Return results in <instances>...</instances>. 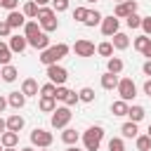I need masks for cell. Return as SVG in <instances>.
<instances>
[{
    "label": "cell",
    "instance_id": "6da1fadb",
    "mask_svg": "<svg viewBox=\"0 0 151 151\" xmlns=\"http://www.w3.org/2000/svg\"><path fill=\"white\" fill-rule=\"evenodd\" d=\"M38 24H40V28L45 31V33H50V31H57L59 28V19H57V12L52 9V7H38Z\"/></svg>",
    "mask_w": 151,
    "mask_h": 151
},
{
    "label": "cell",
    "instance_id": "7a4b0ae2",
    "mask_svg": "<svg viewBox=\"0 0 151 151\" xmlns=\"http://www.w3.org/2000/svg\"><path fill=\"white\" fill-rule=\"evenodd\" d=\"M68 45L66 42H59V45H54V47H47V50H42V54H40V61L45 64V66H50V64H57L59 59H64L66 54H68Z\"/></svg>",
    "mask_w": 151,
    "mask_h": 151
},
{
    "label": "cell",
    "instance_id": "3957f363",
    "mask_svg": "<svg viewBox=\"0 0 151 151\" xmlns=\"http://www.w3.org/2000/svg\"><path fill=\"white\" fill-rule=\"evenodd\" d=\"M101 139H104V127H101V125H92V127H87L85 134H83L85 151H97L99 144H101Z\"/></svg>",
    "mask_w": 151,
    "mask_h": 151
},
{
    "label": "cell",
    "instance_id": "277c9868",
    "mask_svg": "<svg viewBox=\"0 0 151 151\" xmlns=\"http://www.w3.org/2000/svg\"><path fill=\"white\" fill-rule=\"evenodd\" d=\"M116 90H118V94H120L123 101H132L137 97V85L132 83V78H120L118 85H116Z\"/></svg>",
    "mask_w": 151,
    "mask_h": 151
},
{
    "label": "cell",
    "instance_id": "5b68a950",
    "mask_svg": "<svg viewBox=\"0 0 151 151\" xmlns=\"http://www.w3.org/2000/svg\"><path fill=\"white\" fill-rule=\"evenodd\" d=\"M71 109L68 106H59V109H54L52 111V127L54 130H64L68 123H71Z\"/></svg>",
    "mask_w": 151,
    "mask_h": 151
},
{
    "label": "cell",
    "instance_id": "8992f818",
    "mask_svg": "<svg viewBox=\"0 0 151 151\" xmlns=\"http://www.w3.org/2000/svg\"><path fill=\"white\" fill-rule=\"evenodd\" d=\"M52 139H54L52 132H47V130H42V127H35V130L31 132V144L38 146V149H50Z\"/></svg>",
    "mask_w": 151,
    "mask_h": 151
},
{
    "label": "cell",
    "instance_id": "52a82bcc",
    "mask_svg": "<svg viewBox=\"0 0 151 151\" xmlns=\"http://www.w3.org/2000/svg\"><path fill=\"white\" fill-rule=\"evenodd\" d=\"M47 78H50V83H54V85H64L66 78H68V71H66L64 66H59V64H50V66H47Z\"/></svg>",
    "mask_w": 151,
    "mask_h": 151
},
{
    "label": "cell",
    "instance_id": "ba28073f",
    "mask_svg": "<svg viewBox=\"0 0 151 151\" xmlns=\"http://www.w3.org/2000/svg\"><path fill=\"white\" fill-rule=\"evenodd\" d=\"M118 28H120V19L118 17H101V33L106 35V38H111L113 33H118Z\"/></svg>",
    "mask_w": 151,
    "mask_h": 151
},
{
    "label": "cell",
    "instance_id": "9c48e42d",
    "mask_svg": "<svg viewBox=\"0 0 151 151\" xmlns=\"http://www.w3.org/2000/svg\"><path fill=\"white\" fill-rule=\"evenodd\" d=\"M132 12H137V2H134V0H125V2H118V5H116L113 17L125 19V17H127V14H132Z\"/></svg>",
    "mask_w": 151,
    "mask_h": 151
},
{
    "label": "cell",
    "instance_id": "30bf717a",
    "mask_svg": "<svg viewBox=\"0 0 151 151\" xmlns=\"http://www.w3.org/2000/svg\"><path fill=\"white\" fill-rule=\"evenodd\" d=\"M73 50H76V54H78V57H92V54H94V42H90V40L80 38V40H76Z\"/></svg>",
    "mask_w": 151,
    "mask_h": 151
},
{
    "label": "cell",
    "instance_id": "8fae6325",
    "mask_svg": "<svg viewBox=\"0 0 151 151\" xmlns=\"http://www.w3.org/2000/svg\"><path fill=\"white\" fill-rule=\"evenodd\" d=\"M26 40H28V45H31V47H35V50H40V52L50 47V38H47V33H45V31H40V33H38V35H33V38H26Z\"/></svg>",
    "mask_w": 151,
    "mask_h": 151
},
{
    "label": "cell",
    "instance_id": "7c38bea8",
    "mask_svg": "<svg viewBox=\"0 0 151 151\" xmlns=\"http://www.w3.org/2000/svg\"><path fill=\"white\" fill-rule=\"evenodd\" d=\"M134 50H139L144 57L151 59V38H149V35H139V38H134Z\"/></svg>",
    "mask_w": 151,
    "mask_h": 151
},
{
    "label": "cell",
    "instance_id": "4fadbf2b",
    "mask_svg": "<svg viewBox=\"0 0 151 151\" xmlns=\"http://www.w3.org/2000/svg\"><path fill=\"white\" fill-rule=\"evenodd\" d=\"M12 28H21L24 24H26V17H24V12H17V9H12L9 14H7V19H5Z\"/></svg>",
    "mask_w": 151,
    "mask_h": 151
},
{
    "label": "cell",
    "instance_id": "5bb4252c",
    "mask_svg": "<svg viewBox=\"0 0 151 151\" xmlns=\"http://www.w3.org/2000/svg\"><path fill=\"white\" fill-rule=\"evenodd\" d=\"M26 47H28L26 35H9V50L12 52H24Z\"/></svg>",
    "mask_w": 151,
    "mask_h": 151
},
{
    "label": "cell",
    "instance_id": "9a60e30c",
    "mask_svg": "<svg viewBox=\"0 0 151 151\" xmlns=\"http://www.w3.org/2000/svg\"><path fill=\"white\" fill-rule=\"evenodd\" d=\"M0 76H2V80H5V83H14V80L19 78V71H17L12 64H5V66L0 68Z\"/></svg>",
    "mask_w": 151,
    "mask_h": 151
},
{
    "label": "cell",
    "instance_id": "2e32d148",
    "mask_svg": "<svg viewBox=\"0 0 151 151\" xmlns=\"http://www.w3.org/2000/svg\"><path fill=\"white\" fill-rule=\"evenodd\" d=\"M21 92H24L26 97H35V94L40 92V87H38V80H33V78H26V80H24V85H21Z\"/></svg>",
    "mask_w": 151,
    "mask_h": 151
},
{
    "label": "cell",
    "instance_id": "e0dca14e",
    "mask_svg": "<svg viewBox=\"0 0 151 151\" xmlns=\"http://www.w3.org/2000/svg\"><path fill=\"white\" fill-rule=\"evenodd\" d=\"M7 104H9L12 109H24V104H26V94H24V92H9Z\"/></svg>",
    "mask_w": 151,
    "mask_h": 151
},
{
    "label": "cell",
    "instance_id": "ac0fdd59",
    "mask_svg": "<svg viewBox=\"0 0 151 151\" xmlns=\"http://www.w3.org/2000/svg\"><path fill=\"white\" fill-rule=\"evenodd\" d=\"M0 144H2V146H17V144H19V132L5 130V132L0 134Z\"/></svg>",
    "mask_w": 151,
    "mask_h": 151
},
{
    "label": "cell",
    "instance_id": "d6986e66",
    "mask_svg": "<svg viewBox=\"0 0 151 151\" xmlns=\"http://www.w3.org/2000/svg\"><path fill=\"white\" fill-rule=\"evenodd\" d=\"M111 45H113V50H127L130 47V38L118 31V33H113V42Z\"/></svg>",
    "mask_w": 151,
    "mask_h": 151
},
{
    "label": "cell",
    "instance_id": "ffe728a7",
    "mask_svg": "<svg viewBox=\"0 0 151 151\" xmlns=\"http://www.w3.org/2000/svg\"><path fill=\"white\" fill-rule=\"evenodd\" d=\"M144 116H146L144 106H139V104H134V106H127V118H130L132 123H139Z\"/></svg>",
    "mask_w": 151,
    "mask_h": 151
},
{
    "label": "cell",
    "instance_id": "44dd1931",
    "mask_svg": "<svg viewBox=\"0 0 151 151\" xmlns=\"http://www.w3.org/2000/svg\"><path fill=\"white\" fill-rule=\"evenodd\" d=\"M38 106H40L42 113H52V111L57 109V99H54V97H40Z\"/></svg>",
    "mask_w": 151,
    "mask_h": 151
},
{
    "label": "cell",
    "instance_id": "7402d4cb",
    "mask_svg": "<svg viewBox=\"0 0 151 151\" xmlns=\"http://www.w3.org/2000/svg\"><path fill=\"white\" fill-rule=\"evenodd\" d=\"M118 80H120V78H118L116 73H109V71H106V73L101 76V87H104V90H113V87L118 85Z\"/></svg>",
    "mask_w": 151,
    "mask_h": 151
},
{
    "label": "cell",
    "instance_id": "603a6c76",
    "mask_svg": "<svg viewBox=\"0 0 151 151\" xmlns=\"http://www.w3.org/2000/svg\"><path fill=\"white\" fill-rule=\"evenodd\" d=\"M5 123H7V130H12V132H19V130L24 127V118H21L19 113H14V116H9V118H7Z\"/></svg>",
    "mask_w": 151,
    "mask_h": 151
},
{
    "label": "cell",
    "instance_id": "cb8c5ba5",
    "mask_svg": "<svg viewBox=\"0 0 151 151\" xmlns=\"http://www.w3.org/2000/svg\"><path fill=\"white\" fill-rule=\"evenodd\" d=\"M83 24H85V26H90V28H92V26H97V24H101V14H99L97 9H87V17L83 19Z\"/></svg>",
    "mask_w": 151,
    "mask_h": 151
},
{
    "label": "cell",
    "instance_id": "d4e9b609",
    "mask_svg": "<svg viewBox=\"0 0 151 151\" xmlns=\"http://www.w3.org/2000/svg\"><path fill=\"white\" fill-rule=\"evenodd\" d=\"M61 139H64V142L71 146V144H76V142L80 139V134H78L73 127H64V132H61Z\"/></svg>",
    "mask_w": 151,
    "mask_h": 151
},
{
    "label": "cell",
    "instance_id": "484cf974",
    "mask_svg": "<svg viewBox=\"0 0 151 151\" xmlns=\"http://www.w3.org/2000/svg\"><path fill=\"white\" fill-rule=\"evenodd\" d=\"M40 33V24L38 21H26L24 24V35L26 38H33V35H38Z\"/></svg>",
    "mask_w": 151,
    "mask_h": 151
},
{
    "label": "cell",
    "instance_id": "4316f807",
    "mask_svg": "<svg viewBox=\"0 0 151 151\" xmlns=\"http://www.w3.org/2000/svg\"><path fill=\"white\" fill-rule=\"evenodd\" d=\"M106 68H109V73H120L123 71V59H118V57H109V64H106Z\"/></svg>",
    "mask_w": 151,
    "mask_h": 151
},
{
    "label": "cell",
    "instance_id": "83f0119b",
    "mask_svg": "<svg viewBox=\"0 0 151 151\" xmlns=\"http://www.w3.org/2000/svg\"><path fill=\"white\" fill-rule=\"evenodd\" d=\"M111 113L113 116H127V101H123V99L113 101L111 104Z\"/></svg>",
    "mask_w": 151,
    "mask_h": 151
},
{
    "label": "cell",
    "instance_id": "f1b7e54d",
    "mask_svg": "<svg viewBox=\"0 0 151 151\" xmlns=\"http://www.w3.org/2000/svg\"><path fill=\"white\" fill-rule=\"evenodd\" d=\"M120 132H123V137H127V139H132V137H137V123H123V127H120Z\"/></svg>",
    "mask_w": 151,
    "mask_h": 151
},
{
    "label": "cell",
    "instance_id": "f546056e",
    "mask_svg": "<svg viewBox=\"0 0 151 151\" xmlns=\"http://www.w3.org/2000/svg\"><path fill=\"white\" fill-rule=\"evenodd\" d=\"M9 59H12V50H9V45L0 42V66L9 64Z\"/></svg>",
    "mask_w": 151,
    "mask_h": 151
},
{
    "label": "cell",
    "instance_id": "4dcf8cb0",
    "mask_svg": "<svg viewBox=\"0 0 151 151\" xmlns=\"http://www.w3.org/2000/svg\"><path fill=\"white\" fill-rule=\"evenodd\" d=\"M24 17H28V19H35V17H38V5H35L33 0L24 5Z\"/></svg>",
    "mask_w": 151,
    "mask_h": 151
},
{
    "label": "cell",
    "instance_id": "1f68e13d",
    "mask_svg": "<svg viewBox=\"0 0 151 151\" xmlns=\"http://www.w3.org/2000/svg\"><path fill=\"white\" fill-rule=\"evenodd\" d=\"M125 24H127L130 28H139V26H142V17H139L137 12H132V14L125 17Z\"/></svg>",
    "mask_w": 151,
    "mask_h": 151
},
{
    "label": "cell",
    "instance_id": "d6a6232c",
    "mask_svg": "<svg viewBox=\"0 0 151 151\" xmlns=\"http://www.w3.org/2000/svg\"><path fill=\"white\" fill-rule=\"evenodd\" d=\"M78 97H80V101H87V104H90V101H94V90H92V87H83V90L78 92Z\"/></svg>",
    "mask_w": 151,
    "mask_h": 151
},
{
    "label": "cell",
    "instance_id": "836d02e7",
    "mask_svg": "<svg viewBox=\"0 0 151 151\" xmlns=\"http://www.w3.org/2000/svg\"><path fill=\"white\" fill-rule=\"evenodd\" d=\"M137 149H139V151H149V149H151V137H149V134L137 137Z\"/></svg>",
    "mask_w": 151,
    "mask_h": 151
},
{
    "label": "cell",
    "instance_id": "e575fe53",
    "mask_svg": "<svg viewBox=\"0 0 151 151\" xmlns=\"http://www.w3.org/2000/svg\"><path fill=\"white\" fill-rule=\"evenodd\" d=\"M97 52H99L101 57H111V54H113V45H111V42H99V45H97Z\"/></svg>",
    "mask_w": 151,
    "mask_h": 151
},
{
    "label": "cell",
    "instance_id": "d590c367",
    "mask_svg": "<svg viewBox=\"0 0 151 151\" xmlns=\"http://www.w3.org/2000/svg\"><path fill=\"white\" fill-rule=\"evenodd\" d=\"M54 92H57V85L54 83H45L40 87V97H54Z\"/></svg>",
    "mask_w": 151,
    "mask_h": 151
},
{
    "label": "cell",
    "instance_id": "8d00e7d4",
    "mask_svg": "<svg viewBox=\"0 0 151 151\" xmlns=\"http://www.w3.org/2000/svg\"><path fill=\"white\" fill-rule=\"evenodd\" d=\"M52 9L54 12H66L68 9V0H52Z\"/></svg>",
    "mask_w": 151,
    "mask_h": 151
},
{
    "label": "cell",
    "instance_id": "74e56055",
    "mask_svg": "<svg viewBox=\"0 0 151 151\" xmlns=\"http://www.w3.org/2000/svg\"><path fill=\"white\" fill-rule=\"evenodd\" d=\"M109 151H125V146H123V139L113 137V139L109 142Z\"/></svg>",
    "mask_w": 151,
    "mask_h": 151
},
{
    "label": "cell",
    "instance_id": "f35d334b",
    "mask_svg": "<svg viewBox=\"0 0 151 151\" xmlns=\"http://www.w3.org/2000/svg\"><path fill=\"white\" fill-rule=\"evenodd\" d=\"M64 101H66V106H73V104H78V101H80V97H78L73 90H68V94L64 97Z\"/></svg>",
    "mask_w": 151,
    "mask_h": 151
},
{
    "label": "cell",
    "instance_id": "ab89813d",
    "mask_svg": "<svg viewBox=\"0 0 151 151\" xmlns=\"http://www.w3.org/2000/svg\"><path fill=\"white\" fill-rule=\"evenodd\" d=\"M85 17H87V9H85V7H76V9H73V19H76V21H83Z\"/></svg>",
    "mask_w": 151,
    "mask_h": 151
},
{
    "label": "cell",
    "instance_id": "60d3db41",
    "mask_svg": "<svg viewBox=\"0 0 151 151\" xmlns=\"http://www.w3.org/2000/svg\"><path fill=\"white\" fill-rule=\"evenodd\" d=\"M9 33H12V26L7 21H0V38H9Z\"/></svg>",
    "mask_w": 151,
    "mask_h": 151
},
{
    "label": "cell",
    "instance_id": "b9f144b4",
    "mask_svg": "<svg viewBox=\"0 0 151 151\" xmlns=\"http://www.w3.org/2000/svg\"><path fill=\"white\" fill-rule=\"evenodd\" d=\"M17 5H19V0H0V7L2 9H9V12L17 9Z\"/></svg>",
    "mask_w": 151,
    "mask_h": 151
},
{
    "label": "cell",
    "instance_id": "7bdbcfd3",
    "mask_svg": "<svg viewBox=\"0 0 151 151\" xmlns=\"http://www.w3.org/2000/svg\"><path fill=\"white\" fill-rule=\"evenodd\" d=\"M68 94V87H64V85H57V92H54V99H61L64 101V97Z\"/></svg>",
    "mask_w": 151,
    "mask_h": 151
},
{
    "label": "cell",
    "instance_id": "ee69618b",
    "mask_svg": "<svg viewBox=\"0 0 151 151\" xmlns=\"http://www.w3.org/2000/svg\"><path fill=\"white\" fill-rule=\"evenodd\" d=\"M142 28L146 35H151V17H142Z\"/></svg>",
    "mask_w": 151,
    "mask_h": 151
},
{
    "label": "cell",
    "instance_id": "f6af8a7d",
    "mask_svg": "<svg viewBox=\"0 0 151 151\" xmlns=\"http://www.w3.org/2000/svg\"><path fill=\"white\" fill-rule=\"evenodd\" d=\"M144 94H146V97H151V78L144 83Z\"/></svg>",
    "mask_w": 151,
    "mask_h": 151
},
{
    "label": "cell",
    "instance_id": "bcb514c9",
    "mask_svg": "<svg viewBox=\"0 0 151 151\" xmlns=\"http://www.w3.org/2000/svg\"><path fill=\"white\" fill-rule=\"evenodd\" d=\"M142 71H144L146 76H151V59H149V61H144V66H142Z\"/></svg>",
    "mask_w": 151,
    "mask_h": 151
},
{
    "label": "cell",
    "instance_id": "7dc6e473",
    "mask_svg": "<svg viewBox=\"0 0 151 151\" xmlns=\"http://www.w3.org/2000/svg\"><path fill=\"white\" fill-rule=\"evenodd\" d=\"M5 109H7V99H5V97H2V94H0V113H2V111H5Z\"/></svg>",
    "mask_w": 151,
    "mask_h": 151
},
{
    "label": "cell",
    "instance_id": "c3c4849f",
    "mask_svg": "<svg viewBox=\"0 0 151 151\" xmlns=\"http://www.w3.org/2000/svg\"><path fill=\"white\" fill-rule=\"evenodd\" d=\"M5 130H7V123H5V120H2V118H0V134H2V132H5Z\"/></svg>",
    "mask_w": 151,
    "mask_h": 151
},
{
    "label": "cell",
    "instance_id": "681fc988",
    "mask_svg": "<svg viewBox=\"0 0 151 151\" xmlns=\"http://www.w3.org/2000/svg\"><path fill=\"white\" fill-rule=\"evenodd\" d=\"M33 2H35L38 7H42V5H47V2H52V0H33Z\"/></svg>",
    "mask_w": 151,
    "mask_h": 151
},
{
    "label": "cell",
    "instance_id": "f907efd6",
    "mask_svg": "<svg viewBox=\"0 0 151 151\" xmlns=\"http://www.w3.org/2000/svg\"><path fill=\"white\" fill-rule=\"evenodd\" d=\"M66 151H83V149H78V146H76V144H71V146H68V149H66Z\"/></svg>",
    "mask_w": 151,
    "mask_h": 151
},
{
    "label": "cell",
    "instance_id": "816d5d0a",
    "mask_svg": "<svg viewBox=\"0 0 151 151\" xmlns=\"http://www.w3.org/2000/svg\"><path fill=\"white\" fill-rule=\"evenodd\" d=\"M21 151H35V149H33V146H24Z\"/></svg>",
    "mask_w": 151,
    "mask_h": 151
},
{
    "label": "cell",
    "instance_id": "f5cc1de1",
    "mask_svg": "<svg viewBox=\"0 0 151 151\" xmlns=\"http://www.w3.org/2000/svg\"><path fill=\"white\" fill-rule=\"evenodd\" d=\"M2 151H17V149H14V146H5Z\"/></svg>",
    "mask_w": 151,
    "mask_h": 151
},
{
    "label": "cell",
    "instance_id": "db71d44e",
    "mask_svg": "<svg viewBox=\"0 0 151 151\" xmlns=\"http://www.w3.org/2000/svg\"><path fill=\"white\" fill-rule=\"evenodd\" d=\"M146 134H149V137H151V125H149V132H146Z\"/></svg>",
    "mask_w": 151,
    "mask_h": 151
},
{
    "label": "cell",
    "instance_id": "11a10c76",
    "mask_svg": "<svg viewBox=\"0 0 151 151\" xmlns=\"http://www.w3.org/2000/svg\"><path fill=\"white\" fill-rule=\"evenodd\" d=\"M85 2H97V0H85Z\"/></svg>",
    "mask_w": 151,
    "mask_h": 151
},
{
    "label": "cell",
    "instance_id": "9f6ffc18",
    "mask_svg": "<svg viewBox=\"0 0 151 151\" xmlns=\"http://www.w3.org/2000/svg\"><path fill=\"white\" fill-rule=\"evenodd\" d=\"M38 151H47V149H38Z\"/></svg>",
    "mask_w": 151,
    "mask_h": 151
},
{
    "label": "cell",
    "instance_id": "6f0895ef",
    "mask_svg": "<svg viewBox=\"0 0 151 151\" xmlns=\"http://www.w3.org/2000/svg\"><path fill=\"white\" fill-rule=\"evenodd\" d=\"M116 2H125V0H116Z\"/></svg>",
    "mask_w": 151,
    "mask_h": 151
},
{
    "label": "cell",
    "instance_id": "680465c9",
    "mask_svg": "<svg viewBox=\"0 0 151 151\" xmlns=\"http://www.w3.org/2000/svg\"><path fill=\"white\" fill-rule=\"evenodd\" d=\"M0 146H2V144H0ZM0 151H2V149H0Z\"/></svg>",
    "mask_w": 151,
    "mask_h": 151
},
{
    "label": "cell",
    "instance_id": "91938a15",
    "mask_svg": "<svg viewBox=\"0 0 151 151\" xmlns=\"http://www.w3.org/2000/svg\"><path fill=\"white\" fill-rule=\"evenodd\" d=\"M149 151H151V149H149Z\"/></svg>",
    "mask_w": 151,
    "mask_h": 151
}]
</instances>
